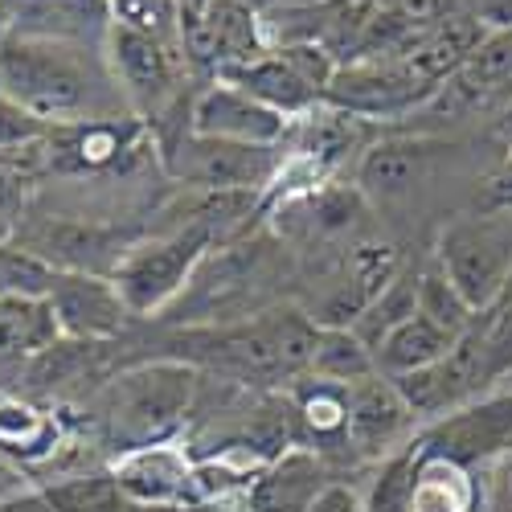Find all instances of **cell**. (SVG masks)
I'll return each mask as SVG.
<instances>
[{
    "instance_id": "38",
    "label": "cell",
    "mask_w": 512,
    "mask_h": 512,
    "mask_svg": "<svg viewBox=\"0 0 512 512\" xmlns=\"http://www.w3.org/2000/svg\"><path fill=\"white\" fill-rule=\"evenodd\" d=\"M496 136H500V140L512 148V103H508V107L500 111V119H496Z\"/></svg>"
},
{
    "instance_id": "36",
    "label": "cell",
    "mask_w": 512,
    "mask_h": 512,
    "mask_svg": "<svg viewBox=\"0 0 512 512\" xmlns=\"http://www.w3.org/2000/svg\"><path fill=\"white\" fill-rule=\"evenodd\" d=\"M0 512H54V508H50L46 492H21V496L0 504Z\"/></svg>"
},
{
    "instance_id": "5",
    "label": "cell",
    "mask_w": 512,
    "mask_h": 512,
    "mask_svg": "<svg viewBox=\"0 0 512 512\" xmlns=\"http://www.w3.org/2000/svg\"><path fill=\"white\" fill-rule=\"evenodd\" d=\"M279 168H283L279 148H250V144H230V140H213L197 132H185L173 144V152H168V173L218 197L263 189L279 177Z\"/></svg>"
},
{
    "instance_id": "40",
    "label": "cell",
    "mask_w": 512,
    "mask_h": 512,
    "mask_svg": "<svg viewBox=\"0 0 512 512\" xmlns=\"http://www.w3.org/2000/svg\"><path fill=\"white\" fill-rule=\"evenodd\" d=\"M496 304H512V275H508V283H504V291H500Z\"/></svg>"
},
{
    "instance_id": "24",
    "label": "cell",
    "mask_w": 512,
    "mask_h": 512,
    "mask_svg": "<svg viewBox=\"0 0 512 512\" xmlns=\"http://www.w3.org/2000/svg\"><path fill=\"white\" fill-rule=\"evenodd\" d=\"M418 312V275H406V271H398V279L377 295V300L357 316V324H353V332L365 340L369 349H377L381 340H386L398 324H406L410 316Z\"/></svg>"
},
{
    "instance_id": "15",
    "label": "cell",
    "mask_w": 512,
    "mask_h": 512,
    "mask_svg": "<svg viewBox=\"0 0 512 512\" xmlns=\"http://www.w3.org/2000/svg\"><path fill=\"white\" fill-rule=\"evenodd\" d=\"M324 484H328L324 463L312 451L304 447L279 451L246 484V512H308L312 500L324 492Z\"/></svg>"
},
{
    "instance_id": "9",
    "label": "cell",
    "mask_w": 512,
    "mask_h": 512,
    "mask_svg": "<svg viewBox=\"0 0 512 512\" xmlns=\"http://www.w3.org/2000/svg\"><path fill=\"white\" fill-rule=\"evenodd\" d=\"M50 308L66 340H87V345H103V340L119 336L132 320V308L123 304V295L111 275H82V271H58L50 287Z\"/></svg>"
},
{
    "instance_id": "27",
    "label": "cell",
    "mask_w": 512,
    "mask_h": 512,
    "mask_svg": "<svg viewBox=\"0 0 512 512\" xmlns=\"http://www.w3.org/2000/svg\"><path fill=\"white\" fill-rule=\"evenodd\" d=\"M418 312H422L426 320H435V324H439L443 332H451V336H463L467 328H472V320L480 316V312L447 283V275H443L439 267L426 271V275H418Z\"/></svg>"
},
{
    "instance_id": "31",
    "label": "cell",
    "mask_w": 512,
    "mask_h": 512,
    "mask_svg": "<svg viewBox=\"0 0 512 512\" xmlns=\"http://www.w3.org/2000/svg\"><path fill=\"white\" fill-rule=\"evenodd\" d=\"M308 512H361V496L345 484H324V492L312 500Z\"/></svg>"
},
{
    "instance_id": "1",
    "label": "cell",
    "mask_w": 512,
    "mask_h": 512,
    "mask_svg": "<svg viewBox=\"0 0 512 512\" xmlns=\"http://www.w3.org/2000/svg\"><path fill=\"white\" fill-rule=\"evenodd\" d=\"M0 91L37 119L82 123L127 115V99L111 74L107 50L41 37H0Z\"/></svg>"
},
{
    "instance_id": "26",
    "label": "cell",
    "mask_w": 512,
    "mask_h": 512,
    "mask_svg": "<svg viewBox=\"0 0 512 512\" xmlns=\"http://www.w3.org/2000/svg\"><path fill=\"white\" fill-rule=\"evenodd\" d=\"M46 500L54 512H136L115 484V476H74L46 488Z\"/></svg>"
},
{
    "instance_id": "25",
    "label": "cell",
    "mask_w": 512,
    "mask_h": 512,
    "mask_svg": "<svg viewBox=\"0 0 512 512\" xmlns=\"http://www.w3.org/2000/svg\"><path fill=\"white\" fill-rule=\"evenodd\" d=\"M58 271L21 242H0V300H46Z\"/></svg>"
},
{
    "instance_id": "29",
    "label": "cell",
    "mask_w": 512,
    "mask_h": 512,
    "mask_svg": "<svg viewBox=\"0 0 512 512\" xmlns=\"http://www.w3.org/2000/svg\"><path fill=\"white\" fill-rule=\"evenodd\" d=\"M480 332H484V353H488V373L492 386L512 377V304H492L480 312Z\"/></svg>"
},
{
    "instance_id": "37",
    "label": "cell",
    "mask_w": 512,
    "mask_h": 512,
    "mask_svg": "<svg viewBox=\"0 0 512 512\" xmlns=\"http://www.w3.org/2000/svg\"><path fill=\"white\" fill-rule=\"evenodd\" d=\"M242 5H246L250 13L267 17V13H275V9H291V5H312V0H242Z\"/></svg>"
},
{
    "instance_id": "28",
    "label": "cell",
    "mask_w": 512,
    "mask_h": 512,
    "mask_svg": "<svg viewBox=\"0 0 512 512\" xmlns=\"http://www.w3.org/2000/svg\"><path fill=\"white\" fill-rule=\"evenodd\" d=\"M50 136V123L37 119L29 107H21L17 99H9L0 91V156L13 160V164H29L41 144Z\"/></svg>"
},
{
    "instance_id": "10",
    "label": "cell",
    "mask_w": 512,
    "mask_h": 512,
    "mask_svg": "<svg viewBox=\"0 0 512 512\" xmlns=\"http://www.w3.org/2000/svg\"><path fill=\"white\" fill-rule=\"evenodd\" d=\"M21 246L41 254L54 271H82V275H115L123 254L136 246V234L115 230V226H95V222H37Z\"/></svg>"
},
{
    "instance_id": "17",
    "label": "cell",
    "mask_w": 512,
    "mask_h": 512,
    "mask_svg": "<svg viewBox=\"0 0 512 512\" xmlns=\"http://www.w3.org/2000/svg\"><path fill=\"white\" fill-rule=\"evenodd\" d=\"M213 78H222V82H230V87H238V91H246L250 99H259L263 107H271V111H279L283 119H304V115H312L320 103H324V95L320 91H312L308 82L295 74L275 50H267L263 58H254V62H242V66H230V70H218Z\"/></svg>"
},
{
    "instance_id": "33",
    "label": "cell",
    "mask_w": 512,
    "mask_h": 512,
    "mask_svg": "<svg viewBox=\"0 0 512 512\" xmlns=\"http://www.w3.org/2000/svg\"><path fill=\"white\" fill-rule=\"evenodd\" d=\"M381 5L410 17V21H418V25H431L439 17V0H381Z\"/></svg>"
},
{
    "instance_id": "20",
    "label": "cell",
    "mask_w": 512,
    "mask_h": 512,
    "mask_svg": "<svg viewBox=\"0 0 512 512\" xmlns=\"http://www.w3.org/2000/svg\"><path fill=\"white\" fill-rule=\"evenodd\" d=\"M451 345H455L451 332H443L435 320H426L422 312H414L406 324H398V328L373 349L377 373L402 377V373L431 369V365H439V361L451 353Z\"/></svg>"
},
{
    "instance_id": "6",
    "label": "cell",
    "mask_w": 512,
    "mask_h": 512,
    "mask_svg": "<svg viewBox=\"0 0 512 512\" xmlns=\"http://www.w3.org/2000/svg\"><path fill=\"white\" fill-rule=\"evenodd\" d=\"M439 91L426 82L410 58L390 62H349L340 66L332 87L324 91V103L332 111L361 115V119H398L414 107H426Z\"/></svg>"
},
{
    "instance_id": "39",
    "label": "cell",
    "mask_w": 512,
    "mask_h": 512,
    "mask_svg": "<svg viewBox=\"0 0 512 512\" xmlns=\"http://www.w3.org/2000/svg\"><path fill=\"white\" fill-rule=\"evenodd\" d=\"M9 17H13V9L5 5V0H0V37H5V33H9Z\"/></svg>"
},
{
    "instance_id": "41",
    "label": "cell",
    "mask_w": 512,
    "mask_h": 512,
    "mask_svg": "<svg viewBox=\"0 0 512 512\" xmlns=\"http://www.w3.org/2000/svg\"><path fill=\"white\" fill-rule=\"evenodd\" d=\"M0 164H13V160H5V156H0Z\"/></svg>"
},
{
    "instance_id": "13",
    "label": "cell",
    "mask_w": 512,
    "mask_h": 512,
    "mask_svg": "<svg viewBox=\"0 0 512 512\" xmlns=\"http://www.w3.org/2000/svg\"><path fill=\"white\" fill-rule=\"evenodd\" d=\"M115 25L111 0H17L9 33L41 37V41H70V46H107Z\"/></svg>"
},
{
    "instance_id": "11",
    "label": "cell",
    "mask_w": 512,
    "mask_h": 512,
    "mask_svg": "<svg viewBox=\"0 0 512 512\" xmlns=\"http://www.w3.org/2000/svg\"><path fill=\"white\" fill-rule=\"evenodd\" d=\"M287 127L291 119H283L279 111L263 107L259 99H250L246 91L230 87L222 78H213V87H205L189 111V132L250 148H279Z\"/></svg>"
},
{
    "instance_id": "7",
    "label": "cell",
    "mask_w": 512,
    "mask_h": 512,
    "mask_svg": "<svg viewBox=\"0 0 512 512\" xmlns=\"http://www.w3.org/2000/svg\"><path fill=\"white\" fill-rule=\"evenodd\" d=\"M107 62L127 103L144 111H160L177 91V58L168 41L132 21H115L107 33Z\"/></svg>"
},
{
    "instance_id": "21",
    "label": "cell",
    "mask_w": 512,
    "mask_h": 512,
    "mask_svg": "<svg viewBox=\"0 0 512 512\" xmlns=\"http://www.w3.org/2000/svg\"><path fill=\"white\" fill-rule=\"evenodd\" d=\"M308 373L320 381H336V386H353V381H365L377 373V357L353 328H324L320 324Z\"/></svg>"
},
{
    "instance_id": "8",
    "label": "cell",
    "mask_w": 512,
    "mask_h": 512,
    "mask_svg": "<svg viewBox=\"0 0 512 512\" xmlns=\"http://www.w3.org/2000/svg\"><path fill=\"white\" fill-rule=\"evenodd\" d=\"M144 136V123L136 115H115V119H82V123H54L41 156L54 173L66 177H95L111 173V168L136 152Z\"/></svg>"
},
{
    "instance_id": "3",
    "label": "cell",
    "mask_w": 512,
    "mask_h": 512,
    "mask_svg": "<svg viewBox=\"0 0 512 512\" xmlns=\"http://www.w3.org/2000/svg\"><path fill=\"white\" fill-rule=\"evenodd\" d=\"M209 242H213V226L201 218L177 234L148 238L127 250L111 279L123 295V304L132 308V316H156L173 308L193 283V275L201 271V263L209 259Z\"/></svg>"
},
{
    "instance_id": "2",
    "label": "cell",
    "mask_w": 512,
    "mask_h": 512,
    "mask_svg": "<svg viewBox=\"0 0 512 512\" xmlns=\"http://www.w3.org/2000/svg\"><path fill=\"white\" fill-rule=\"evenodd\" d=\"M197 390V369L185 361H156L119 373L103 394L107 435L119 451H136L164 443L168 431H177Z\"/></svg>"
},
{
    "instance_id": "35",
    "label": "cell",
    "mask_w": 512,
    "mask_h": 512,
    "mask_svg": "<svg viewBox=\"0 0 512 512\" xmlns=\"http://www.w3.org/2000/svg\"><path fill=\"white\" fill-rule=\"evenodd\" d=\"M480 25L508 29L512 25V0H480Z\"/></svg>"
},
{
    "instance_id": "30",
    "label": "cell",
    "mask_w": 512,
    "mask_h": 512,
    "mask_svg": "<svg viewBox=\"0 0 512 512\" xmlns=\"http://www.w3.org/2000/svg\"><path fill=\"white\" fill-rule=\"evenodd\" d=\"M275 54H279L295 74H300L312 91H320V95L332 87V78H336V70H340L336 58H332L328 50H320V46H279Z\"/></svg>"
},
{
    "instance_id": "19",
    "label": "cell",
    "mask_w": 512,
    "mask_h": 512,
    "mask_svg": "<svg viewBox=\"0 0 512 512\" xmlns=\"http://www.w3.org/2000/svg\"><path fill=\"white\" fill-rule=\"evenodd\" d=\"M426 164V144L418 140H381L357 164V189L377 201H394L414 189Z\"/></svg>"
},
{
    "instance_id": "4",
    "label": "cell",
    "mask_w": 512,
    "mask_h": 512,
    "mask_svg": "<svg viewBox=\"0 0 512 512\" xmlns=\"http://www.w3.org/2000/svg\"><path fill=\"white\" fill-rule=\"evenodd\" d=\"M435 267L476 312H488L512 275V209H480L439 234Z\"/></svg>"
},
{
    "instance_id": "12",
    "label": "cell",
    "mask_w": 512,
    "mask_h": 512,
    "mask_svg": "<svg viewBox=\"0 0 512 512\" xmlns=\"http://www.w3.org/2000/svg\"><path fill=\"white\" fill-rule=\"evenodd\" d=\"M111 476L127 500L144 504V508H152V504H201L197 467L185 459V451L168 447V443L123 451Z\"/></svg>"
},
{
    "instance_id": "14",
    "label": "cell",
    "mask_w": 512,
    "mask_h": 512,
    "mask_svg": "<svg viewBox=\"0 0 512 512\" xmlns=\"http://www.w3.org/2000/svg\"><path fill=\"white\" fill-rule=\"evenodd\" d=\"M500 99L512 103V25L488 29L480 46L467 54V62L443 82L431 103H443L451 111H476Z\"/></svg>"
},
{
    "instance_id": "16",
    "label": "cell",
    "mask_w": 512,
    "mask_h": 512,
    "mask_svg": "<svg viewBox=\"0 0 512 512\" xmlns=\"http://www.w3.org/2000/svg\"><path fill=\"white\" fill-rule=\"evenodd\" d=\"M345 390H349V443L365 455L386 451L414 422L410 406L402 402V394L394 390V381L386 373L353 381Z\"/></svg>"
},
{
    "instance_id": "23",
    "label": "cell",
    "mask_w": 512,
    "mask_h": 512,
    "mask_svg": "<svg viewBox=\"0 0 512 512\" xmlns=\"http://www.w3.org/2000/svg\"><path fill=\"white\" fill-rule=\"evenodd\" d=\"M295 418L316 439H349V390L312 377L308 386L295 390Z\"/></svg>"
},
{
    "instance_id": "18",
    "label": "cell",
    "mask_w": 512,
    "mask_h": 512,
    "mask_svg": "<svg viewBox=\"0 0 512 512\" xmlns=\"http://www.w3.org/2000/svg\"><path fill=\"white\" fill-rule=\"evenodd\" d=\"M62 340L50 300H0V369H21Z\"/></svg>"
},
{
    "instance_id": "32",
    "label": "cell",
    "mask_w": 512,
    "mask_h": 512,
    "mask_svg": "<svg viewBox=\"0 0 512 512\" xmlns=\"http://www.w3.org/2000/svg\"><path fill=\"white\" fill-rule=\"evenodd\" d=\"M484 209H512V152L508 160L488 177V189H484Z\"/></svg>"
},
{
    "instance_id": "34",
    "label": "cell",
    "mask_w": 512,
    "mask_h": 512,
    "mask_svg": "<svg viewBox=\"0 0 512 512\" xmlns=\"http://www.w3.org/2000/svg\"><path fill=\"white\" fill-rule=\"evenodd\" d=\"M21 492H29V488H25V472H21L17 463L0 459V504L13 500V496H21Z\"/></svg>"
},
{
    "instance_id": "22",
    "label": "cell",
    "mask_w": 512,
    "mask_h": 512,
    "mask_svg": "<svg viewBox=\"0 0 512 512\" xmlns=\"http://www.w3.org/2000/svg\"><path fill=\"white\" fill-rule=\"evenodd\" d=\"M58 447V422L21 398H0V451L17 459H46Z\"/></svg>"
}]
</instances>
